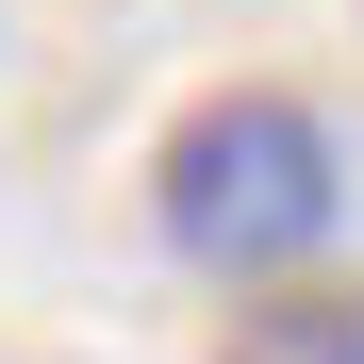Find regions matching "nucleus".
Returning <instances> with one entry per match:
<instances>
[{
    "label": "nucleus",
    "instance_id": "2",
    "mask_svg": "<svg viewBox=\"0 0 364 364\" xmlns=\"http://www.w3.org/2000/svg\"><path fill=\"white\" fill-rule=\"evenodd\" d=\"M215 364H364V282H265L215 331Z\"/></svg>",
    "mask_w": 364,
    "mask_h": 364
},
{
    "label": "nucleus",
    "instance_id": "1",
    "mask_svg": "<svg viewBox=\"0 0 364 364\" xmlns=\"http://www.w3.org/2000/svg\"><path fill=\"white\" fill-rule=\"evenodd\" d=\"M331 215H348V149H331V116L315 100H282V83H215V100H182L166 116V149H149V232L199 282H298L331 249Z\"/></svg>",
    "mask_w": 364,
    "mask_h": 364
}]
</instances>
